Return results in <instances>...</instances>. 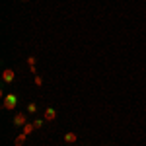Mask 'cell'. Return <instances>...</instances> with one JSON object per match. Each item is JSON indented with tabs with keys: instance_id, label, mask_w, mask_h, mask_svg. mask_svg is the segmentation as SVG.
<instances>
[{
	"instance_id": "cell-1",
	"label": "cell",
	"mask_w": 146,
	"mask_h": 146,
	"mask_svg": "<svg viewBox=\"0 0 146 146\" xmlns=\"http://www.w3.org/2000/svg\"><path fill=\"white\" fill-rule=\"evenodd\" d=\"M16 103H18V96H14V94H6L4 100H2V107H4L6 111H10V109L16 107Z\"/></svg>"
},
{
	"instance_id": "cell-5",
	"label": "cell",
	"mask_w": 146,
	"mask_h": 146,
	"mask_svg": "<svg viewBox=\"0 0 146 146\" xmlns=\"http://www.w3.org/2000/svg\"><path fill=\"white\" fill-rule=\"evenodd\" d=\"M76 140H78L76 133H66V135H64V142H68V144H74Z\"/></svg>"
},
{
	"instance_id": "cell-11",
	"label": "cell",
	"mask_w": 146,
	"mask_h": 146,
	"mask_svg": "<svg viewBox=\"0 0 146 146\" xmlns=\"http://www.w3.org/2000/svg\"><path fill=\"white\" fill-rule=\"evenodd\" d=\"M27 64L29 66H35V56H27Z\"/></svg>"
},
{
	"instance_id": "cell-8",
	"label": "cell",
	"mask_w": 146,
	"mask_h": 146,
	"mask_svg": "<svg viewBox=\"0 0 146 146\" xmlns=\"http://www.w3.org/2000/svg\"><path fill=\"white\" fill-rule=\"evenodd\" d=\"M43 121H45V119H35V121H33L35 129H41V127H43Z\"/></svg>"
},
{
	"instance_id": "cell-10",
	"label": "cell",
	"mask_w": 146,
	"mask_h": 146,
	"mask_svg": "<svg viewBox=\"0 0 146 146\" xmlns=\"http://www.w3.org/2000/svg\"><path fill=\"white\" fill-rule=\"evenodd\" d=\"M27 111H29V113H35V111H37V105H35V103H29V105H27Z\"/></svg>"
},
{
	"instance_id": "cell-3",
	"label": "cell",
	"mask_w": 146,
	"mask_h": 146,
	"mask_svg": "<svg viewBox=\"0 0 146 146\" xmlns=\"http://www.w3.org/2000/svg\"><path fill=\"white\" fill-rule=\"evenodd\" d=\"M25 123H29L27 117H25V113H16V117H14V125H16V127H23Z\"/></svg>"
},
{
	"instance_id": "cell-6",
	"label": "cell",
	"mask_w": 146,
	"mask_h": 146,
	"mask_svg": "<svg viewBox=\"0 0 146 146\" xmlns=\"http://www.w3.org/2000/svg\"><path fill=\"white\" fill-rule=\"evenodd\" d=\"M25 138H27V135L25 133H22V135L16 136V140H14V144L16 146H23V142H25Z\"/></svg>"
},
{
	"instance_id": "cell-9",
	"label": "cell",
	"mask_w": 146,
	"mask_h": 146,
	"mask_svg": "<svg viewBox=\"0 0 146 146\" xmlns=\"http://www.w3.org/2000/svg\"><path fill=\"white\" fill-rule=\"evenodd\" d=\"M35 86H43V78H41V76H37V74H35Z\"/></svg>"
},
{
	"instance_id": "cell-12",
	"label": "cell",
	"mask_w": 146,
	"mask_h": 146,
	"mask_svg": "<svg viewBox=\"0 0 146 146\" xmlns=\"http://www.w3.org/2000/svg\"><path fill=\"white\" fill-rule=\"evenodd\" d=\"M22 2H27V0H22Z\"/></svg>"
},
{
	"instance_id": "cell-7",
	"label": "cell",
	"mask_w": 146,
	"mask_h": 146,
	"mask_svg": "<svg viewBox=\"0 0 146 146\" xmlns=\"http://www.w3.org/2000/svg\"><path fill=\"white\" fill-rule=\"evenodd\" d=\"M22 129H23V133H25V135L29 136V135H31V133L35 131V125H33V123H25V125L22 127Z\"/></svg>"
},
{
	"instance_id": "cell-2",
	"label": "cell",
	"mask_w": 146,
	"mask_h": 146,
	"mask_svg": "<svg viewBox=\"0 0 146 146\" xmlns=\"http://www.w3.org/2000/svg\"><path fill=\"white\" fill-rule=\"evenodd\" d=\"M14 80H16V72H14L12 68H4V70H2V82H4V84H10Z\"/></svg>"
},
{
	"instance_id": "cell-4",
	"label": "cell",
	"mask_w": 146,
	"mask_h": 146,
	"mask_svg": "<svg viewBox=\"0 0 146 146\" xmlns=\"http://www.w3.org/2000/svg\"><path fill=\"white\" fill-rule=\"evenodd\" d=\"M43 119H45V121H55L56 119V109L55 107H47L45 113H43Z\"/></svg>"
}]
</instances>
